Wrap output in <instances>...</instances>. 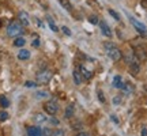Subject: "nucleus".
I'll return each instance as SVG.
<instances>
[{"label":"nucleus","instance_id":"obj_24","mask_svg":"<svg viewBox=\"0 0 147 136\" xmlns=\"http://www.w3.org/2000/svg\"><path fill=\"white\" fill-rule=\"evenodd\" d=\"M8 117H10V116H8L7 112H0V121H5Z\"/></svg>","mask_w":147,"mask_h":136},{"label":"nucleus","instance_id":"obj_34","mask_svg":"<svg viewBox=\"0 0 147 136\" xmlns=\"http://www.w3.org/2000/svg\"><path fill=\"white\" fill-rule=\"evenodd\" d=\"M78 136H90V135L86 133V132H80V133H78Z\"/></svg>","mask_w":147,"mask_h":136},{"label":"nucleus","instance_id":"obj_20","mask_svg":"<svg viewBox=\"0 0 147 136\" xmlns=\"http://www.w3.org/2000/svg\"><path fill=\"white\" fill-rule=\"evenodd\" d=\"M48 95H49V94H48L47 91H37V93H36V98L42 100V98H47Z\"/></svg>","mask_w":147,"mask_h":136},{"label":"nucleus","instance_id":"obj_6","mask_svg":"<svg viewBox=\"0 0 147 136\" xmlns=\"http://www.w3.org/2000/svg\"><path fill=\"white\" fill-rule=\"evenodd\" d=\"M18 21L21 22L25 27L30 25V18H29V14H27V12H25V11H21V12L18 14Z\"/></svg>","mask_w":147,"mask_h":136},{"label":"nucleus","instance_id":"obj_25","mask_svg":"<svg viewBox=\"0 0 147 136\" xmlns=\"http://www.w3.org/2000/svg\"><path fill=\"white\" fill-rule=\"evenodd\" d=\"M109 14L112 16H113V18H115L116 21H121L120 19V15H119V14H117V12H116V11H113V10H109Z\"/></svg>","mask_w":147,"mask_h":136},{"label":"nucleus","instance_id":"obj_4","mask_svg":"<svg viewBox=\"0 0 147 136\" xmlns=\"http://www.w3.org/2000/svg\"><path fill=\"white\" fill-rule=\"evenodd\" d=\"M44 110L47 112L49 116H55L56 113L59 112V105L56 101H48V102H45V105H44Z\"/></svg>","mask_w":147,"mask_h":136},{"label":"nucleus","instance_id":"obj_29","mask_svg":"<svg viewBox=\"0 0 147 136\" xmlns=\"http://www.w3.org/2000/svg\"><path fill=\"white\" fill-rule=\"evenodd\" d=\"M33 46H34V48L40 46V38H36V40L33 41Z\"/></svg>","mask_w":147,"mask_h":136},{"label":"nucleus","instance_id":"obj_3","mask_svg":"<svg viewBox=\"0 0 147 136\" xmlns=\"http://www.w3.org/2000/svg\"><path fill=\"white\" fill-rule=\"evenodd\" d=\"M51 79H52V71H49V69H41L40 72H37L36 75V80L37 83H41V84H47L51 82Z\"/></svg>","mask_w":147,"mask_h":136},{"label":"nucleus","instance_id":"obj_7","mask_svg":"<svg viewBox=\"0 0 147 136\" xmlns=\"http://www.w3.org/2000/svg\"><path fill=\"white\" fill-rule=\"evenodd\" d=\"M100 27H101V32H102V34L105 37H112L113 36V33H112V30H110V27L109 25L106 23L105 21H100Z\"/></svg>","mask_w":147,"mask_h":136},{"label":"nucleus","instance_id":"obj_19","mask_svg":"<svg viewBox=\"0 0 147 136\" xmlns=\"http://www.w3.org/2000/svg\"><path fill=\"white\" fill-rule=\"evenodd\" d=\"M72 114H74V106L69 105L68 108H67V110H65V118H71Z\"/></svg>","mask_w":147,"mask_h":136},{"label":"nucleus","instance_id":"obj_32","mask_svg":"<svg viewBox=\"0 0 147 136\" xmlns=\"http://www.w3.org/2000/svg\"><path fill=\"white\" fill-rule=\"evenodd\" d=\"M142 136H147V128H146V127L142 129Z\"/></svg>","mask_w":147,"mask_h":136},{"label":"nucleus","instance_id":"obj_14","mask_svg":"<svg viewBox=\"0 0 147 136\" xmlns=\"http://www.w3.org/2000/svg\"><path fill=\"white\" fill-rule=\"evenodd\" d=\"M48 118L45 117V114H42V113H36L34 114V121H36L37 124H42V123H45Z\"/></svg>","mask_w":147,"mask_h":136},{"label":"nucleus","instance_id":"obj_18","mask_svg":"<svg viewBox=\"0 0 147 136\" xmlns=\"http://www.w3.org/2000/svg\"><path fill=\"white\" fill-rule=\"evenodd\" d=\"M0 106L1 108H8L10 106V101L5 95H0Z\"/></svg>","mask_w":147,"mask_h":136},{"label":"nucleus","instance_id":"obj_13","mask_svg":"<svg viewBox=\"0 0 147 136\" xmlns=\"http://www.w3.org/2000/svg\"><path fill=\"white\" fill-rule=\"evenodd\" d=\"M121 90H123L127 95L132 94V93H134V84L132 83H124L123 84V87H121Z\"/></svg>","mask_w":147,"mask_h":136},{"label":"nucleus","instance_id":"obj_16","mask_svg":"<svg viewBox=\"0 0 147 136\" xmlns=\"http://www.w3.org/2000/svg\"><path fill=\"white\" fill-rule=\"evenodd\" d=\"M59 3L61 4V7H63L64 10H67V11L72 10V4H71V1H69V0H59Z\"/></svg>","mask_w":147,"mask_h":136},{"label":"nucleus","instance_id":"obj_5","mask_svg":"<svg viewBox=\"0 0 147 136\" xmlns=\"http://www.w3.org/2000/svg\"><path fill=\"white\" fill-rule=\"evenodd\" d=\"M128 18H129V22L132 23V26L135 27V29H136V30H138L139 33H140V34H143V36H144V34L147 33V27L144 26V25H143L142 22H139L138 19H135L134 16L128 15Z\"/></svg>","mask_w":147,"mask_h":136},{"label":"nucleus","instance_id":"obj_11","mask_svg":"<svg viewBox=\"0 0 147 136\" xmlns=\"http://www.w3.org/2000/svg\"><path fill=\"white\" fill-rule=\"evenodd\" d=\"M18 59L19 60H29L30 59V52L27 49H21L18 52Z\"/></svg>","mask_w":147,"mask_h":136},{"label":"nucleus","instance_id":"obj_22","mask_svg":"<svg viewBox=\"0 0 147 136\" xmlns=\"http://www.w3.org/2000/svg\"><path fill=\"white\" fill-rule=\"evenodd\" d=\"M51 136H65V133H64L63 129H56V131L52 132V135Z\"/></svg>","mask_w":147,"mask_h":136},{"label":"nucleus","instance_id":"obj_12","mask_svg":"<svg viewBox=\"0 0 147 136\" xmlns=\"http://www.w3.org/2000/svg\"><path fill=\"white\" fill-rule=\"evenodd\" d=\"M123 84H124V82H123V79H121V76H115L113 78V87L115 89H121L123 87Z\"/></svg>","mask_w":147,"mask_h":136},{"label":"nucleus","instance_id":"obj_15","mask_svg":"<svg viewBox=\"0 0 147 136\" xmlns=\"http://www.w3.org/2000/svg\"><path fill=\"white\" fill-rule=\"evenodd\" d=\"M25 44H26V40L23 37H16L15 40H14V46L22 48V46H25Z\"/></svg>","mask_w":147,"mask_h":136},{"label":"nucleus","instance_id":"obj_31","mask_svg":"<svg viewBox=\"0 0 147 136\" xmlns=\"http://www.w3.org/2000/svg\"><path fill=\"white\" fill-rule=\"evenodd\" d=\"M49 121H51L52 124H55V125H57V124H59V121H57V120H55V118H52V117L49 118Z\"/></svg>","mask_w":147,"mask_h":136},{"label":"nucleus","instance_id":"obj_26","mask_svg":"<svg viewBox=\"0 0 147 136\" xmlns=\"http://www.w3.org/2000/svg\"><path fill=\"white\" fill-rule=\"evenodd\" d=\"M61 30H63V33L65 34V36H71V30H69L67 26H63L61 27Z\"/></svg>","mask_w":147,"mask_h":136},{"label":"nucleus","instance_id":"obj_30","mask_svg":"<svg viewBox=\"0 0 147 136\" xmlns=\"http://www.w3.org/2000/svg\"><path fill=\"white\" fill-rule=\"evenodd\" d=\"M120 102H121V98H120V97H115V98H113V104H120Z\"/></svg>","mask_w":147,"mask_h":136},{"label":"nucleus","instance_id":"obj_28","mask_svg":"<svg viewBox=\"0 0 147 136\" xmlns=\"http://www.w3.org/2000/svg\"><path fill=\"white\" fill-rule=\"evenodd\" d=\"M98 98H100L101 102H105V98H104V94H102L101 90H98Z\"/></svg>","mask_w":147,"mask_h":136},{"label":"nucleus","instance_id":"obj_8","mask_svg":"<svg viewBox=\"0 0 147 136\" xmlns=\"http://www.w3.org/2000/svg\"><path fill=\"white\" fill-rule=\"evenodd\" d=\"M42 129L40 127H29L27 128V136H41Z\"/></svg>","mask_w":147,"mask_h":136},{"label":"nucleus","instance_id":"obj_10","mask_svg":"<svg viewBox=\"0 0 147 136\" xmlns=\"http://www.w3.org/2000/svg\"><path fill=\"white\" fill-rule=\"evenodd\" d=\"M79 71H80V73H82V76H83V79H86V80H90V79L93 78V72L91 71H89L86 67H82L79 68Z\"/></svg>","mask_w":147,"mask_h":136},{"label":"nucleus","instance_id":"obj_23","mask_svg":"<svg viewBox=\"0 0 147 136\" xmlns=\"http://www.w3.org/2000/svg\"><path fill=\"white\" fill-rule=\"evenodd\" d=\"M51 135H52V129L51 128H44L42 129L41 136H51Z\"/></svg>","mask_w":147,"mask_h":136},{"label":"nucleus","instance_id":"obj_9","mask_svg":"<svg viewBox=\"0 0 147 136\" xmlns=\"http://www.w3.org/2000/svg\"><path fill=\"white\" fill-rule=\"evenodd\" d=\"M72 76H74V83L76 84V86H80L82 80H83V76H82L80 71H79V69H75L72 73Z\"/></svg>","mask_w":147,"mask_h":136},{"label":"nucleus","instance_id":"obj_21","mask_svg":"<svg viewBox=\"0 0 147 136\" xmlns=\"http://www.w3.org/2000/svg\"><path fill=\"white\" fill-rule=\"evenodd\" d=\"M89 22H90V23H93V25H98V23H100V19H98V16L91 15L89 18Z\"/></svg>","mask_w":147,"mask_h":136},{"label":"nucleus","instance_id":"obj_1","mask_svg":"<svg viewBox=\"0 0 147 136\" xmlns=\"http://www.w3.org/2000/svg\"><path fill=\"white\" fill-rule=\"evenodd\" d=\"M25 33V26L22 25L19 21H12L7 26V36L11 38H16V37H21Z\"/></svg>","mask_w":147,"mask_h":136},{"label":"nucleus","instance_id":"obj_17","mask_svg":"<svg viewBox=\"0 0 147 136\" xmlns=\"http://www.w3.org/2000/svg\"><path fill=\"white\" fill-rule=\"evenodd\" d=\"M47 21H48V25H49V27H51V30H52V32H55V33H57L59 32V27L56 26V23L53 22L52 18H51V16H48Z\"/></svg>","mask_w":147,"mask_h":136},{"label":"nucleus","instance_id":"obj_27","mask_svg":"<svg viewBox=\"0 0 147 136\" xmlns=\"http://www.w3.org/2000/svg\"><path fill=\"white\" fill-rule=\"evenodd\" d=\"M25 86H26V87H36L37 83L36 82H30V80H27L26 83H25Z\"/></svg>","mask_w":147,"mask_h":136},{"label":"nucleus","instance_id":"obj_2","mask_svg":"<svg viewBox=\"0 0 147 136\" xmlns=\"http://www.w3.org/2000/svg\"><path fill=\"white\" fill-rule=\"evenodd\" d=\"M104 48H105V52L106 55L109 56L113 61H119L121 57H123V55H121V50L119 49V48L116 46L113 42H105V45H104Z\"/></svg>","mask_w":147,"mask_h":136},{"label":"nucleus","instance_id":"obj_33","mask_svg":"<svg viewBox=\"0 0 147 136\" xmlns=\"http://www.w3.org/2000/svg\"><path fill=\"white\" fill-rule=\"evenodd\" d=\"M110 117H112V121H115L116 124H117V123H119V118H117V117H116V116H110Z\"/></svg>","mask_w":147,"mask_h":136}]
</instances>
